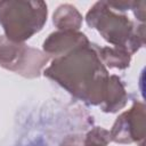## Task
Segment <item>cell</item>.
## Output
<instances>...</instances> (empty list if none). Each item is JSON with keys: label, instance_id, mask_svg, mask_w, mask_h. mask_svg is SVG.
<instances>
[{"label": "cell", "instance_id": "6da1fadb", "mask_svg": "<svg viewBox=\"0 0 146 146\" xmlns=\"http://www.w3.org/2000/svg\"><path fill=\"white\" fill-rule=\"evenodd\" d=\"M43 74L89 105H100L104 102L110 75L98 56L96 44L54 58Z\"/></svg>", "mask_w": 146, "mask_h": 146}, {"label": "cell", "instance_id": "7a4b0ae2", "mask_svg": "<svg viewBox=\"0 0 146 146\" xmlns=\"http://www.w3.org/2000/svg\"><path fill=\"white\" fill-rule=\"evenodd\" d=\"M86 21L107 42L127 49L131 55L145 44V25L135 26L127 15L112 9L107 1L96 2L87 13Z\"/></svg>", "mask_w": 146, "mask_h": 146}, {"label": "cell", "instance_id": "3957f363", "mask_svg": "<svg viewBox=\"0 0 146 146\" xmlns=\"http://www.w3.org/2000/svg\"><path fill=\"white\" fill-rule=\"evenodd\" d=\"M43 1H0V24L5 36L14 42H24L42 30L47 21Z\"/></svg>", "mask_w": 146, "mask_h": 146}, {"label": "cell", "instance_id": "277c9868", "mask_svg": "<svg viewBox=\"0 0 146 146\" xmlns=\"http://www.w3.org/2000/svg\"><path fill=\"white\" fill-rule=\"evenodd\" d=\"M49 56L23 42L0 36V66L25 78H36L48 63Z\"/></svg>", "mask_w": 146, "mask_h": 146}, {"label": "cell", "instance_id": "5b68a950", "mask_svg": "<svg viewBox=\"0 0 146 146\" xmlns=\"http://www.w3.org/2000/svg\"><path fill=\"white\" fill-rule=\"evenodd\" d=\"M145 120V105L135 100L132 107L116 119L110 131L111 140L117 144L139 143L143 146L146 132Z\"/></svg>", "mask_w": 146, "mask_h": 146}, {"label": "cell", "instance_id": "8992f818", "mask_svg": "<svg viewBox=\"0 0 146 146\" xmlns=\"http://www.w3.org/2000/svg\"><path fill=\"white\" fill-rule=\"evenodd\" d=\"M89 44L90 42L86 34L79 31H56L44 40L43 50L47 56L58 58Z\"/></svg>", "mask_w": 146, "mask_h": 146}, {"label": "cell", "instance_id": "52a82bcc", "mask_svg": "<svg viewBox=\"0 0 146 146\" xmlns=\"http://www.w3.org/2000/svg\"><path fill=\"white\" fill-rule=\"evenodd\" d=\"M127 92L121 79L116 75H111L108 79V84L104 102L99 105L102 111L106 113H114L121 110L127 104Z\"/></svg>", "mask_w": 146, "mask_h": 146}, {"label": "cell", "instance_id": "ba28073f", "mask_svg": "<svg viewBox=\"0 0 146 146\" xmlns=\"http://www.w3.org/2000/svg\"><path fill=\"white\" fill-rule=\"evenodd\" d=\"M52 23L59 31H79L82 24V16L74 6L65 3L54 13Z\"/></svg>", "mask_w": 146, "mask_h": 146}, {"label": "cell", "instance_id": "9c48e42d", "mask_svg": "<svg viewBox=\"0 0 146 146\" xmlns=\"http://www.w3.org/2000/svg\"><path fill=\"white\" fill-rule=\"evenodd\" d=\"M96 50L103 64H106L111 68H127L130 65L131 54L122 47H103L96 46Z\"/></svg>", "mask_w": 146, "mask_h": 146}, {"label": "cell", "instance_id": "30bf717a", "mask_svg": "<svg viewBox=\"0 0 146 146\" xmlns=\"http://www.w3.org/2000/svg\"><path fill=\"white\" fill-rule=\"evenodd\" d=\"M110 140V131L100 127H95L84 137L83 146H107Z\"/></svg>", "mask_w": 146, "mask_h": 146}, {"label": "cell", "instance_id": "8fae6325", "mask_svg": "<svg viewBox=\"0 0 146 146\" xmlns=\"http://www.w3.org/2000/svg\"><path fill=\"white\" fill-rule=\"evenodd\" d=\"M145 6H146L145 1H135V5L132 7L135 16L139 22H141V24H144L145 22Z\"/></svg>", "mask_w": 146, "mask_h": 146}, {"label": "cell", "instance_id": "7c38bea8", "mask_svg": "<svg viewBox=\"0 0 146 146\" xmlns=\"http://www.w3.org/2000/svg\"><path fill=\"white\" fill-rule=\"evenodd\" d=\"M84 137L81 136H68L65 140H63L60 146H83Z\"/></svg>", "mask_w": 146, "mask_h": 146}]
</instances>
